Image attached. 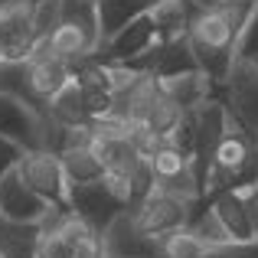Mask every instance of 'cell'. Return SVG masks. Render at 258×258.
<instances>
[{
    "instance_id": "obj_21",
    "label": "cell",
    "mask_w": 258,
    "mask_h": 258,
    "mask_svg": "<svg viewBox=\"0 0 258 258\" xmlns=\"http://www.w3.org/2000/svg\"><path fill=\"white\" fill-rule=\"evenodd\" d=\"M167 141H170L176 151H183L186 157H193V151H196V108L183 111L180 124L170 131V138H167Z\"/></svg>"
},
{
    "instance_id": "obj_5",
    "label": "cell",
    "mask_w": 258,
    "mask_h": 258,
    "mask_svg": "<svg viewBox=\"0 0 258 258\" xmlns=\"http://www.w3.org/2000/svg\"><path fill=\"white\" fill-rule=\"evenodd\" d=\"M49 114L36 111L33 105L0 92V134L20 144L23 151L46 147V131H49Z\"/></svg>"
},
{
    "instance_id": "obj_19",
    "label": "cell",
    "mask_w": 258,
    "mask_h": 258,
    "mask_svg": "<svg viewBox=\"0 0 258 258\" xmlns=\"http://www.w3.org/2000/svg\"><path fill=\"white\" fill-rule=\"evenodd\" d=\"M235 59H242V62H255L258 59V0L248 10L239 36H235Z\"/></svg>"
},
{
    "instance_id": "obj_7",
    "label": "cell",
    "mask_w": 258,
    "mask_h": 258,
    "mask_svg": "<svg viewBox=\"0 0 258 258\" xmlns=\"http://www.w3.org/2000/svg\"><path fill=\"white\" fill-rule=\"evenodd\" d=\"M157 43H160V33H157V23H154V13L144 10V13H138L131 23L121 26L95 56L108 59V62H134L138 56H144V52L154 49Z\"/></svg>"
},
{
    "instance_id": "obj_27",
    "label": "cell",
    "mask_w": 258,
    "mask_h": 258,
    "mask_svg": "<svg viewBox=\"0 0 258 258\" xmlns=\"http://www.w3.org/2000/svg\"><path fill=\"white\" fill-rule=\"evenodd\" d=\"M4 4H10V0H0V7H4Z\"/></svg>"
},
{
    "instance_id": "obj_16",
    "label": "cell",
    "mask_w": 258,
    "mask_h": 258,
    "mask_svg": "<svg viewBox=\"0 0 258 258\" xmlns=\"http://www.w3.org/2000/svg\"><path fill=\"white\" fill-rule=\"evenodd\" d=\"M49 118L59 121V124H66V127L92 124V121H88V111H85V95H82V88H79L76 79H72L62 92H56L49 98Z\"/></svg>"
},
{
    "instance_id": "obj_23",
    "label": "cell",
    "mask_w": 258,
    "mask_h": 258,
    "mask_svg": "<svg viewBox=\"0 0 258 258\" xmlns=\"http://www.w3.org/2000/svg\"><path fill=\"white\" fill-rule=\"evenodd\" d=\"M36 258H72V245L59 232H39Z\"/></svg>"
},
{
    "instance_id": "obj_10",
    "label": "cell",
    "mask_w": 258,
    "mask_h": 258,
    "mask_svg": "<svg viewBox=\"0 0 258 258\" xmlns=\"http://www.w3.org/2000/svg\"><path fill=\"white\" fill-rule=\"evenodd\" d=\"M209 203H213V213L219 216V222L235 242L255 239L252 216H248V203L242 189H216V193H209Z\"/></svg>"
},
{
    "instance_id": "obj_1",
    "label": "cell",
    "mask_w": 258,
    "mask_h": 258,
    "mask_svg": "<svg viewBox=\"0 0 258 258\" xmlns=\"http://www.w3.org/2000/svg\"><path fill=\"white\" fill-rule=\"evenodd\" d=\"M252 7L255 0H219L213 7H203L189 23L186 43L196 56V66L213 82H226L235 62V36H239Z\"/></svg>"
},
{
    "instance_id": "obj_28",
    "label": "cell",
    "mask_w": 258,
    "mask_h": 258,
    "mask_svg": "<svg viewBox=\"0 0 258 258\" xmlns=\"http://www.w3.org/2000/svg\"><path fill=\"white\" fill-rule=\"evenodd\" d=\"M255 69H258V59H255Z\"/></svg>"
},
{
    "instance_id": "obj_12",
    "label": "cell",
    "mask_w": 258,
    "mask_h": 258,
    "mask_svg": "<svg viewBox=\"0 0 258 258\" xmlns=\"http://www.w3.org/2000/svg\"><path fill=\"white\" fill-rule=\"evenodd\" d=\"M59 160H62V170H66V180L72 183H95L105 176V164H101L98 151L88 144H76V147H62L59 151Z\"/></svg>"
},
{
    "instance_id": "obj_2",
    "label": "cell",
    "mask_w": 258,
    "mask_h": 258,
    "mask_svg": "<svg viewBox=\"0 0 258 258\" xmlns=\"http://www.w3.org/2000/svg\"><path fill=\"white\" fill-rule=\"evenodd\" d=\"M17 173L23 176L26 186L36 189L46 203H52V206H69V180H66L59 151H49V147L23 151V157L17 160Z\"/></svg>"
},
{
    "instance_id": "obj_13",
    "label": "cell",
    "mask_w": 258,
    "mask_h": 258,
    "mask_svg": "<svg viewBox=\"0 0 258 258\" xmlns=\"http://www.w3.org/2000/svg\"><path fill=\"white\" fill-rule=\"evenodd\" d=\"M98 4V30H101V46L114 36L124 23H131L138 13L151 10L157 0H95Z\"/></svg>"
},
{
    "instance_id": "obj_15",
    "label": "cell",
    "mask_w": 258,
    "mask_h": 258,
    "mask_svg": "<svg viewBox=\"0 0 258 258\" xmlns=\"http://www.w3.org/2000/svg\"><path fill=\"white\" fill-rule=\"evenodd\" d=\"M39 226L36 222H13L0 216V255L7 258H36Z\"/></svg>"
},
{
    "instance_id": "obj_4",
    "label": "cell",
    "mask_w": 258,
    "mask_h": 258,
    "mask_svg": "<svg viewBox=\"0 0 258 258\" xmlns=\"http://www.w3.org/2000/svg\"><path fill=\"white\" fill-rule=\"evenodd\" d=\"M189 206H193V200L173 196V193H167V189H160L157 183H154L151 193H147L138 206H131V216H134V222H138L144 232L167 235V232H173V229L186 226Z\"/></svg>"
},
{
    "instance_id": "obj_17",
    "label": "cell",
    "mask_w": 258,
    "mask_h": 258,
    "mask_svg": "<svg viewBox=\"0 0 258 258\" xmlns=\"http://www.w3.org/2000/svg\"><path fill=\"white\" fill-rule=\"evenodd\" d=\"M157 88H160V85H157ZM180 118H183V108L176 105L173 98H167L164 92H160L157 98L151 101V108H147V114H144L147 127H151L154 134H160V138H170V131L180 124Z\"/></svg>"
},
{
    "instance_id": "obj_22",
    "label": "cell",
    "mask_w": 258,
    "mask_h": 258,
    "mask_svg": "<svg viewBox=\"0 0 258 258\" xmlns=\"http://www.w3.org/2000/svg\"><path fill=\"white\" fill-rule=\"evenodd\" d=\"M209 255L213 258H258V235L255 239H229V242H219V245H209Z\"/></svg>"
},
{
    "instance_id": "obj_20",
    "label": "cell",
    "mask_w": 258,
    "mask_h": 258,
    "mask_svg": "<svg viewBox=\"0 0 258 258\" xmlns=\"http://www.w3.org/2000/svg\"><path fill=\"white\" fill-rule=\"evenodd\" d=\"M59 4L62 0H36L33 4V39L52 36V30L59 26Z\"/></svg>"
},
{
    "instance_id": "obj_26",
    "label": "cell",
    "mask_w": 258,
    "mask_h": 258,
    "mask_svg": "<svg viewBox=\"0 0 258 258\" xmlns=\"http://www.w3.org/2000/svg\"><path fill=\"white\" fill-rule=\"evenodd\" d=\"M196 258H213V255H209V248H206V252H203V255H196Z\"/></svg>"
},
{
    "instance_id": "obj_14",
    "label": "cell",
    "mask_w": 258,
    "mask_h": 258,
    "mask_svg": "<svg viewBox=\"0 0 258 258\" xmlns=\"http://www.w3.org/2000/svg\"><path fill=\"white\" fill-rule=\"evenodd\" d=\"M0 92L26 101V105H33L43 114H49V105L39 101L30 88V62L26 59H0Z\"/></svg>"
},
{
    "instance_id": "obj_11",
    "label": "cell",
    "mask_w": 258,
    "mask_h": 258,
    "mask_svg": "<svg viewBox=\"0 0 258 258\" xmlns=\"http://www.w3.org/2000/svg\"><path fill=\"white\" fill-rule=\"evenodd\" d=\"M30 62V88L39 101L49 105V98L56 92H62L72 82V62L59 56H46V59H26Z\"/></svg>"
},
{
    "instance_id": "obj_9",
    "label": "cell",
    "mask_w": 258,
    "mask_h": 258,
    "mask_svg": "<svg viewBox=\"0 0 258 258\" xmlns=\"http://www.w3.org/2000/svg\"><path fill=\"white\" fill-rule=\"evenodd\" d=\"M49 206H52V203H46L36 189H30L23 183V176L17 173V167L0 176V216H4V219L36 222V226H39Z\"/></svg>"
},
{
    "instance_id": "obj_8",
    "label": "cell",
    "mask_w": 258,
    "mask_h": 258,
    "mask_svg": "<svg viewBox=\"0 0 258 258\" xmlns=\"http://www.w3.org/2000/svg\"><path fill=\"white\" fill-rule=\"evenodd\" d=\"M69 209L101 235L108 229V222L124 209V203L105 186V180H95V183H72L69 186Z\"/></svg>"
},
{
    "instance_id": "obj_6",
    "label": "cell",
    "mask_w": 258,
    "mask_h": 258,
    "mask_svg": "<svg viewBox=\"0 0 258 258\" xmlns=\"http://www.w3.org/2000/svg\"><path fill=\"white\" fill-rule=\"evenodd\" d=\"M222 105L258 138V69L255 62L235 59L222 82Z\"/></svg>"
},
{
    "instance_id": "obj_24",
    "label": "cell",
    "mask_w": 258,
    "mask_h": 258,
    "mask_svg": "<svg viewBox=\"0 0 258 258\" xmlns=\"http://www.w3.org/2000/svg\"><path fill=\"white\" fill-rule=\"evenodd\" d=\"M20 157H23V147L13 144L10 138H4V134H0V176H4L7 170H13Z\"/></svg>"
},
{
    "instance_id": "obj_3",
    "label": "cell",
    "mask_w": 258,
    "mask_h": 258,
    "mask_svg": "<svg viewBox=\"0 0 258 258\" xmlns=\"http://www.w3.org/2000/svg\"><path fill=\"white\" fill-rule=\"evenodd\" d=\"M101 255L105 258H167L160 235L144 232L134 222L131 209H121L101 232Z\"/></svg>"
},
{
    "instance_id": "obj_25",
    "label": "cell",
    "mask_w": 258,
    "mask_h": 258,
    "mask_svg": "<svg viewBox=\"0 0 258 258\" xmlns=\"http://www.w3.org/2000/svg\"><path fill=\"white\" fill-rule=\"evenodd\" d=\"M242 193H245V203H248L252 229H255V235H258V183H255V186H248V189H242Z\"/></svg>"
},
{
    "instance_id": "obj_18",
    "label": "cell",
    "mask_w": 258,
    "mask_h": 258,
    "mask_svg": "<svg viewBox=\"0 0 258 258\" xmlns=\"http://www.w3.org/2000/svg\"><path fill=\"white\" fill-rule=\"evenodd\" d=\"M147 164H151V170H154V180H170V176L183 173L189 167V157L183 151H176L170 141H164V144L147 157Z\"/></svg>"
}]
</instances>
